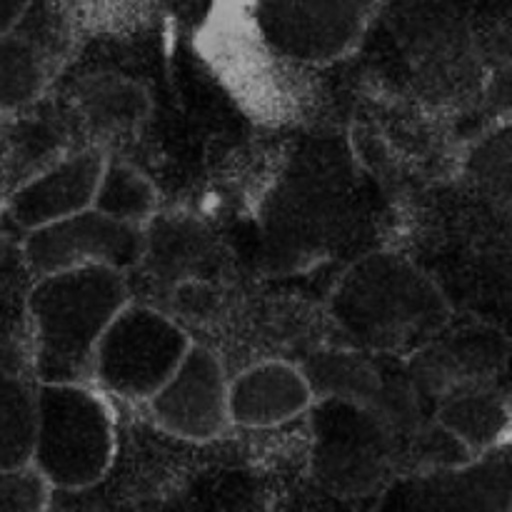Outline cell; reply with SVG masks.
<instances>
[{
	"label": "cell",
	"mask_w": 512,
	"mask_h": 512,
	"mask_svg": "<svg viewBox=\"0 0 512 512\" xmlns=\"http://www.w3.org/2000/svg\"><path fill=\"white\" fill-rule=\"evenodd\" d=\"M228 373L213 350L190 343L178 368L148 398L155 425L190 443H208L230 428Z\"/></svg>",
	"instance_id": "obj_11"
},
{
	"label": "cell",
	"mask_w": 512,
	"mask_h": 512,
	"mask_svg": "<svg viewBox=\"0 0 512 512\" xmlns=\"http://www.w3.org/2000/svg\"><path fill=\"white\" fill-rule=\"evenodd\" d=\"M510 340L483 320H453L405 358L410 383L423 400L448 398L460 390L498 385L508 373Z\"/></svg>",
	"instance_id": "obj_8"
},
{
	"label": "cell",
	"mask_w": 512,
	"mask_h": 512,
	"mask_svg": "<svg viewBox=\"0 0 512 512\" xmlns=\"http://www.w3.org/2000/svg\"><path fill=\"white\" fill-rule=\"evenodd\" d=\"M310 470L335 498L383 493L398 475L400 435L378 410L320 395L308 405Z\"/></svg>",
	"instance_id": "obj_3"
},
{
	"label": "cell",
	"mask_w": 512,
	"mask_h": 512,
	"mask_svg": "<svg viewBox=\"0 0 512 512\" xmlns=\"http://www.w3.org/2000/svg\"><path fill=\"white\" fill-rule=\"evenodd\" d=\"M380 0H253L270 50L300 63H330L355 48Z\"/></svg>",
	"instance_id": "obj_6"
},
{
	"label": "cell",
	"mask_w": 512,
	"mask_h": 512,
	"mask_svg": "<svg viewBox=\"0 0 512 512\" xmlns=\"http://www.w3.org/2000/svg\"><path fill=\"white\" fill-rule=\"evenodd\" d=\"M190 343L173 315L128 300L95 345L93 378L118 398L148 400L178 368Z\"/></svg>",
	"instance_id": "obj_5"
},
{
	"label": "cell",
	"mask_w": 512,
	"mask_h": 512,
	"mask_svg": "<svg viewBox=\"0 0 512 512\" xmlns=\"http://www.w3.org/2000/svg\"><path fill=\"white\" fill-rule=\"evenodd\" d=\"M53 58L18 30L0 35V113L33 103L48 83Z\"/></svg>",
	"instance_id": "obj_16"
},
{
	"label": "cell",
	"mask_w": 512,
	"mask_h": 512,
	"mask_svg": "<svg viewBox=\"0 0 512 512\" xmlns=\"http://www.w3.org/2000/svg\"><path fill=\"white\" fill-rule=\"evenodd\" d=\"M78 110L95 135H123L148 118L150 98L123 75L98 73L80 83Z\"/></svg>",
	"instance_id": "obj_15"
},
{
	"label": "cell",
	"mask_w": 512,
	"mask_h": 512,
	"mask_svg": "<svg viewBox=\"0 0 512 512\" xmlns=\"http://www.w3.org/2000/svg\"><path fill=\"white\" fill-rule=\"evenodd\" d=\"M30 0H0V35L10 33L13 25L18 23L20 15L25 13Z\"/></svg>",
	"instance_id": "obj_20"
},
{
	"label": "cell",
	"mask_w": 512,
	"mask_h": 512,
	"mask_svg": "<svg viewBox=\"0 0 512 512\" xmlns=\"http://www.w3.org/2000/svg\"><path fill=\"white\" fill-rule=\"evenodd\" d=\"M328 313L353 348L408 358L453 310L418 265L395 253H370L340 275Z\"/></svg>",
	"instance_id": "obj_1"
},
{
	"label": "cell",
	"mask_w": 512,
	"mask_h": 512,
	"mask_svg": "<svg viewBox=\"0 0 512 512\" xmlns=\"http://www.w3.org/2000/svg\"><path fill=\"white\" fill-rule=\"evenodd\" d=\"M433 418L463 440L470 453L480 455L508 443L510 400L498 385L460 390L435 403Z\"/></svg>",
	"instance_id": "obj_14"
},
{
	"label": "cell",
	"mask_w": 512,
	"mask_h": 512,
	"mask_svg": "<svg viewBox=\"0 0 512 512\" xmlns=\"http://www.w3.org/2000/svg\"><path fill=\"white\" fill-rule=\"evenodd\" d=\"M313 403V390L300 365L265 360L250 365L228 383L230 425L275 428L298 418Z\"/></svg>",
	"instance_id": "obj_13"
},
{
	"label": "cell",
	"mask_w": 512,
	"mask_h": 512,
	"mask_svg": "<svg viewBox=\"0 0 512 512\" xmlns=\"http://www.w3.org/2000/svg\"><path fill=\"white\" fill-rule=\"evenodd\" d=\"M115 453L108 405L85 383L35 385L30 463L53 490H85L100 483Z\"/></svg>",
	"instance_id": "obj_4"
},
{
	"label": "cell",
	"mask_w": 512,
	"mask_h": 512,
	"mask_svg": "<svg viewBox=\"0 0 512 512\" xmlns=\"http://www.w3.org/2000/svg\"><path fill=\"white\" fill-rule=\"evenodd\" d=\"M313 398L335 395L378 410L400 440L425 418L423 398L410 383L405 358L360 348L318 350L300 365Z\"/></svg>",
	"instance_id": "obj_7"
},
{
	"label": "cell",
	"mask_w": 512,
	"mask_h": 512,
	"mask_svg": "<svg viewBox=\"0 0 512 512\" xmlns=\"http://www.w3.org/2000/svg\"><path fill=\"white\" fill-rule=\"evenodd\" d=\"M35 385L0 358V470L30 463L35 428Z\"/></svg>",
	"instance_id": "obj_17"
},
{
	"label": "cell",
	"mask_w": 512,
	"mask_h": 512,
	"mask_svg": "<svg viewBox=\"0 0 512 512\" xmlns=\"http://www.w3.org/2000/svg\"><path fill=\"white\" fill-rule=\"evenodd\" d=\"M380 495V510L508 512L512 503L510 445H495L455 468L395 475Z\"/></svg>",
	"instance_id": "obj_10"
},
{
	"label": "cell",
	"mask_w": 512,
	"mask_h": 512,
	"mask_svg": "<svg viewBox=\"0 0 512 512\" xmlns=\"http://www.w3.org/2000/svg\"><path fill=\"white\" fill-rule=\"evenodd\" d=\"M50 483L33 463L0 470V512H38L50 505Z\"/></svg>",
	"instance_id": "obj_19"
},
{
	"label": "cell",
	"mask_w": 512,
	"mask_h": 512,
	"mask_svg": "<svg viewBox=\"0 0 512 512\" xmlns=\"http://www.w3.org/2000/svg\"><path fill=\"white\" fill-rule=\"evenodd\" d=\"M128 300L125 273L105 265L35 275L25 295L35 383H85L93 378L95 345Z\"/></svg>",
	"instance_id": "obj_2"
},
{
	"label": "cell",
	"mask_w": 512,
	"mask_h": 512,
	"mask_svg": "<svg viewBox=\"0 0 512 512\" xmlns=\"http://www.w3.org/2000/svg\"><path fill=\"white\" fill-rule=\"evenodd\" d=\"M155 205L158 195L153 183L138 168L123 160L105 158L93 198L95 210L123 223L145 225L155 215Z\"/></svg>",
	"instance_id": "obj_18"
},
{
	"label": "cell",
	"mask_w": 512,
	"mask_h": 512,
	"mask_svg": "<svg viewBox=\"0 0 512 512\" xmlns=\"http://www.w3.org/2000/svg\"><path fill=\"white\" fill-rule=\"evenodd\" d=\"M103 165L105 155L93 148L55 160L50 168L15 190L10 215L20 228L33 230L90 208Z\"/></svg>",
	"instance_id": "obj_12"
},
{
	"label": "cell",
	"mask_w": 512,
	"mask_h": 512,
	"mask_svg": "<svg viewBox=\"0 0 512 512\" xmlns=\"http://www.w3.org/2000/svg\"><path fill=\"white\" fill-rule=\"evenodd\" d=\"M145 225L123 223L93 205L68 218L38 225L23 240V260L33 275L58 273L80 265L133 273L143 258Z\"/></svg>",
	"instance_id": "obj_9"
}]
</instances>
